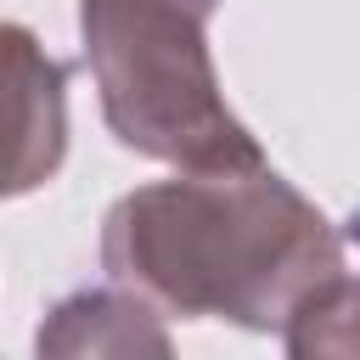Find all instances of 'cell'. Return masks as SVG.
<instances>
[{
    "label": "cell",
    "mask_w": 360,
    "mask_h": 360,
    "mask_svg": "<svg viewBox=\"0 0 360 360\" xmlns=\"http://www.w3.org/2000/svg\"><path fill=\"white\" fill-rule=\"evenodd\" d=\"M101 270L112 287L186 321L281 332V321L343 270V236L270 163L186 169L107 208Z\"/></svg>",
    "instance_id": "6da1fadb"
},
{
    "label": "cell",
    "mask_w": 360,
    "mask_h": 360,
    "mask_svg": "<svg viewBox=\"0 0 360 360\" xmlns=\"http://www.w3.org/2000/svg\"><path fill=\"white\" fill-rule=\"evenodd\" d=\"M79 34L118 146L174 169L264 163L214 73L208 11L186 0H79Z\"/></svg>",
    "instance_id": "7a4b0ae2"
},
{
    "label": "cell",
    "mask_w": 360,
    "mask_h": 360,
    "mask_svg": "<svg viewBox=\"0 0 360 360\" xmlns=\"http://www.w3.org/2000/svg\"><path fill=\"white\" fill-rule=\"evenodd\" d=\"M68 158V62L34 28L0 22V202L56 180Z\"/></svg>",
    "instance_id": "3957f363"
},
{
    "label": "cell",
    "mask_w": 360,
    "mask_h": 360,
    "mask_svg": "<svg viewBox=\"0 0 360 360\" xmlns=\"http://www.w3.org/2000/svg\"><path fill=\"white\" fill-rule=\"evenodd\" d=\"M34 360H174L163 315L129 287H79L34 332Z\"/></svg>",
    "instance_id": "277c9868"
},
{
    "label": "cell",
    "mask_w": 360,
    "mask_h": 360,
    "mask_svg": "<svg viewBox=\"0 0 360 360\" xmlns=\"http://www.w3.org/2000/svg\"><path fill=\"white\" fill-rule=\"evenodd\" d=\"M287 360H360V276L338 270L287 321Z\"/></svg>",
    "instance_id": "5b68a950"
},
{
    "label": "cell",
    "mask_w": 360,
    "mask_h": 360,
    "mask_svg": "<svg viewBox=\"0 0 360 360\" xmlns=\"http://www.w3.org/2000/svg\"><path fill=\"white\" fill-rule=\"evenodd\" d=\"M186 6H197V11H208V17H214V6H219V0H186Z\"/></svg>",
    "instance_id": "8992f818"
}]
</instances>
